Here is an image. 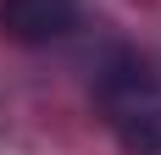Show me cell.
<instances>
[{
  "label": "cell",
  "mask_w": 161,
  "mask_h": 155,
  "mask_svg": "<svg viewBox=\"0 0 161 155\" xmlns=\"http://www.w3.org/2000/svg\"><path fill=\"white\" fill-rule=\"evenodd\" d=\"M100 111L128 155H161V78L145 67V56H111L100 72Z\"/></svg>",
  "instance_id": "obj_1"
},
{
  "label": "cell",
  "mask_w": 161,
  "mask_h": 155,
  "mask_svg": "<svg viewBox=\"0 0 161 155\" xmlns=\"http://www.w3.org/2000/svg\"><path fill=\"white\" fill-rule=\"evenodd\" d=\"M83 0H0V33L11 45H56L78 28Z\"/></svg>",
  "instance_id": "obj_2"
}]
</instances>
